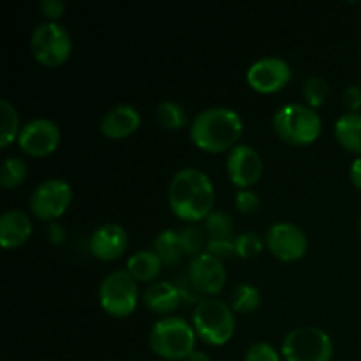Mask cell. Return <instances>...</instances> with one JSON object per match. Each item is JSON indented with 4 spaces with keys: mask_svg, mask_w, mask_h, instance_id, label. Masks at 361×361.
<instances>
[{
    "mask_svg": "<svg viewBox=\"0 0 361 361\" xmlns=\"http://www.w3.org/2000/svg\"><path fill=\"white\" fill-rule=\"evenodd\" d=\"M264 242H267L268 250L284 263L302 259L309 249V240H307L305 231L295 222L288 221L271 224L267 231V236H264Z\"/></svg>",
    "mask_w": 361,
    "mask_h": 361,
    "instance_id": "30bf717a",
    "label": "cell"
},
{
    "mask_svg": "<svg viewBox=\"0 0 361 361\" xmlns=\"http://www.w3.org/2000/svg\"><path fill=\"white\" fill-rule=\"evenodd\" d=\"M73 201V189L62 178H48L39 183L34 190L28 204L34 217L39 221L55 222L62 217L71 207Z\"/></svg>",
    "mask_w": 361,
    "mask_h": 361,
    "instance_id": "9c48e42d",
    "label": "cell"
},
{
    "mask_svg": "<svg viewBox=\"0 0 361 361\" xmlns=\"http://www.w3.org/2000/svg\"><path fill=\"white\" fill-rule=\"evenodd\" d=\"M182 302V293L175 284L168 281L155 282L148 286L143 293V303L150 312L169 314L178 309Z\"/></svg>",
    "mask_w": 361,
    "mask_h": 361,
    "instance_id": "ac0fdd59",
    "label": "cell"
},
{
    "mask_svg": "<svg viewBox=\"0 0 361 361\" xmlns=\"http://www.w3.org/2000/svg\"><path fill=\"white\" fill-rule=\"evenodd\" d=\"M168 201L173 214L182 221H204L214 212V183L201 169L183 168L171 178Z\"/></svg>",
    "mask_w": 361,
    "mask_h": 361,
    "instance_id": "6da1fadb",
    "label": "cell"
},
{
    "mask_svg": "<svg viewBox=\"0 0 361 361\" xmlns=\"http://www.w3.org/2000/svg\"><path fill=\"white\" fill-rule=\"evenodd\" d=\"M157 122L168 130H180L187 126V113L180 102L162 101L155 109Z\"/></svg>",
    "mask_w": 361,
    "mask_h": 361,
    "instance_id": "d4e9b609",
    "label": "cell"
},
{
    "mask_svg": "<svg viewBox=\"0 0 361 361\" xmlns=\"http://www.w3.org/2000/svg\"><path fill=\"white\" fill-rule=\"evenodd\" d=\"M196 330L183 317L168 316L152 326L148 342L159 358L164 361L187 360L196 351Z\"/></svg>",
    "mask_w": 361,
    "mask_h": 361,
    "instance_id": "3957f363",
    "label": "cell"
},
{
    "mask_svg": "<svg viewBox=\"0 0 361 361\" xmlns=\"http://www.w3.org/2000/svg\"><path fill=\"white\" fill-rule=\"evenodd\" d=\"M204 231H207L208 242H233L236 238L233 235L235 222L233 217L224 210H214L204 219Z\"/></svg>",
    "mask_w": 361,
    "mask_h": 361,
    "instance_id": "7402d4cb",
    "label": "cell"
},
{
    "mask_svg": "<svg viewBox=\"0 0 361 361\" xmlns=\"http://www.w3.org/2000/svg\"><path fill=\"white\" fill-rule=\"evenodd\" d=\"M185 361H212V356L204 351H194Z\"/></svg>",
    "mask_w": 361,
    "mask_h": 361,
    "instance_id": "d590c367",
    "label": "cell"
},
{
    "mask_svg": "<svg viewBox=\"0 0 361 361\" xmlns=\"http://www.w3.org/2000/svg\"><path fill=\"white\" fill-rule=\"evenodd\" d=\"M73 51V39L63 25L56 21H42L30 35V53L39 63L56 67L67 62Z\"/></svg>",
    "mask_w": 361,
    "mask_h": 361,
    "instance_id": "8992f818",
    "label": "cell"
},
{
    "mask_svg": "<svg viewBox=\"0 0 361 361\" xmlns=\"http://www.w3.org/2000/svg\"><path fill=\"white\" fill-rule=\"evenodd\" d=\"M27 175L28 166L23 157H18V155L7 157L0 168V185L4 189H16L27 180Z\"/></svg>",
    "mask_w": 361,
    "mask_h": 361,
    "instance_id": "cb8c5ba5",
    "label": "cell"
},
{
    "mask_svg": "<svg viewBox=\"0 0 361 361\" xmlns=\"http://www.w3.org/2000/svg\"><path fill=\"white\" fill-rule=\"evenodd\" d=\"M189 281L197 293L215 296L224 289L228 271L222 259L210 252H203L190 259Z\"/></svg>",
    "mask_w": 361,
    "mask_h": 361,
    "instance_id": "5bb4252c",
    "label": "cell"
},
{
    "mask_svg": "<svg viewBox=\"0 0 361 361\" xmlns=\"http://www.w3.org/2000/svg\"><path fill=\"white\" fill-rule=\"evenodd\" d=\"M32 235V221L27 212L7 210L0 217V243L4 249H18Z\"/></svg>",
    "mask_w": 361,
    "mask_h": 361,
    "instance_id": "e0dca14e",
    "label": "cell"
},
{
    "mask_svg": "<svg viewBox=\"0 0 361 361\" xmlns=\"http://www.w3.org/2000/svg\"><path fill=\"white\" fill-rule=\"evenodd\" d=\"M66 228H63L62 224H59V222H49L48 226V240L51 245H62L63 242H66Z\"/></svg>",
    "mask_w": 361,
    "mask_h": 361,
    "instance_id": "836d02e7",
    "label": "cell"
},
{
    "mask_svg": "<svg viewBox=\"0 0 361 361\" xmlns=\"http://www.w3.org/2000/svg\"><path fill=\"white\" fill-rule=\"evenodd\" d=\"M235 207L240 214L252 215L259 210L261 200L254 190L250 189H240L235 196Z\"/></svg>",
    "mask_w": 361,
    "mask_h": 361,
    "instance_id": "f546056e",
    "label": "cell"
},
{
    "mask_svg": "<svg viewBox=\"0 0 361 361\" xmlns=\"http://www.w3.org/2000/svg\"><path fill=\"white\" fill-rule=\"evenodd\" d=\"M264 243H267L264 238H261L257 233H242L235 238V252L236 256L243 257V259H250V257H256L263 252Z\"/></svg>",
    "mask_w": 361,
    "mask_h": 361,
    "instance_id": "f1b7e54d",
    "label": "cell"
},
{
    "mask_svg": "<svg viewBox=\"0 0 361 361\" xmlns=\"http://www.w3.org/2000/svg\"><path fill=\"white\" fill-rule=\"evenodd\" d=\"M162 264L154 250H137L127 259V271L136 282H150L161 274Z\"/></svg>",
    "mask_w": 361,
    "mask_h": 361,
    "instance_id": "d6986e66",
    "label": "cell"
},
{
    "mask_svg": "<svg viewBox=\"0 0 361 361\" xmlns=\"http://www.w3.org/2000/svg\"><path fill=\"white\" fill-rule=\"evenodd\" d=\"M137 302H140L137 282L127 270L111 271L99 286V303L109 316H130L136 310Z\"/></svg>",
    "mask_w": 361,
    "mask_h": 361,
    "instance_id": "ba28073f",
    "label": "cell"
},
{
    "mask_svg": "<svg viewBox=\"0 0 361 361\" xmlns=\"http://www.w3.org/2000/svg\"><path fill=\"white\" fill-rule=\"evenodd\" d=\"M39 9L42 11L46 18H49V21H56L66 13V4L62 0H42L39 4Z\"/></svg>",
    "mask_w": 361,
    "mask_h": 361,
    "instance_id": "d6a6232c",
    "label": "cell"
},
{
    "mask_svg": "<svg viewBox=\"0 0 361 361\" xmlns=\"http://www.w3.org/2000/svg\"><path fill=\"white\" fill-rule=\"evenodd\" d=\"M180 233V242H182V249L185 256H200L203 254V249H207L208 236L204 228L200 226H185Z\"/></svg>",
    "mask_w": 361,
    "mask_h": 361,
    "instance_id": "4316f807",
    "label": "cell"
},
{
    "mask_svg": "<svg viewBox=\"0 0 361 361\" xmlns=\"http://www.w3.org/2000/svg\"><path fill=\"white\" fill-rule=\"evenodd\" d=\"M0 120H2V129H0V148H7L14 140L20 136V116L16 108L9 102V99H0Z\"/></svg>",
    "mask_w": 361,
    "mask_h": 361,
    "instance_id": "603a6c76",
    "label": "cell"
},
{
    "mask_svg": "<svg viewBox=\"0 0 361 361\" xmlns=\"http://www.w3.org/2000/svg\"><path fill=\"white\" fill-rule=\"evenodd\" d=\"M243 361H281V355L274 345L267 342H256L247 349Z\"/></svg>",
    "mask_w": 361,
    "mask_h": 361,
    "instance_id": "4dcf8cb0",
    "label": "cell"
},
{
    "mask_svg": "<svg viewBox=\"0 0 361 361\" xmlns=\"http://www.w3.org/2000/svg\"><path fill=\"white\" fill-rule=\"evenodd\" d=\"M286 361H331L334 342L317 326H300L289 331L282 341Z\"/></svg>",
    "mask_w": 361,
    "mask_h": 361,
    "instance_id": "52a82bcc",
    "label": "cell"
},
{
    "mask_svg": "<svg viewBox=\"0 0 361 361\" xmlns=\"http://www.w3.org/2000/svg\"><path fill=\"white\" fill-rule=\"evenodd\" d=\"M226 173L233 185L238 189H250L263 175L261 155L249 145H236L226 159Z\"/></svg>",
    "mask_w": 361,
    "mask_h": 361,
    "instance_id": "4fadbf2b",
    "label": "cell"
},
{
    "mask_svg": "<svg viewBox=\"0 0 361 361\" xmlns=\"http://www.w3.org/2000/svg\"><path fill=\"white\" fill-rule=\"evenodd\" d=\"M127 245H129V235L116 222H106L99 226L92 233L90 242H88L92 256L101 261L118 259L127 250Z\"/></svg>",
    "mask_w": 361,
    "mask_h": 361,
    "instance_id": "9a60e30c",
    "label": "cell"
},
{
    "mask_svg": "<svg viewBox=\"0 0 361 361\" xmlns=\"http://www.w3.org/2000/svg\"><path fill=\"white\" fill-rule=\"evenodd\" d=\"M342 102L349 113H358L361 109V87L349 85L342 94Z\"/></svg>",
    "mask_w": 361,
    "mask_h": 361,
    "instance_id": "1f68e13d",
    "label": "cell"
},
{
    "mask_svg": "<svg viewBox=\"0 0 361 361\" xmlns=\"http://www.w3.org/2000/svg\"><path fill=\"white\" fill-rule=\"evenodd\" d=\"M154 252L161 257L164 264H176L183 254L182 242H180V233L175 229H164L159 233L154 240Z\"/></svg>",
    "mask_w": 361,
    "mask_h": 361,
    "instance_id": "44dd1931",
    "label": "cell"
},
{
    "mask_svg": "<svg viewBox=\"0 0 361 361\" xmlns=\"http://www.w3.org/2000/svg\"><path fill=\"white\" fill-rule=\"evenodd\" d=\"M335 137L348 152L361 157V115L360 113H344L335 122Z\"/></svg>",
    "mask_w": 361,
    "mask_h": 361,
    "instance_id": "ffe728a7",
    "label": "cell"
},
{
    "mask_svg": "<svg viewBox=\"0 0 361 361\" xmlns=\"http://www.w3.org/2000/svg\"><path fill=\"white\" fill-rule=\"evenodd\" d=\"M328 95H330V87L323 78L312 76L303 83V97H305L307 106L312 109L321 108L326 102Z\"/></svg>",
    "mask_w": 361,
    "mask_h": 361,
    "instance_id": "83f0119b",
    "label": "cell"
},
{
    "mask_svg": "<svg viewBox=\"0 0 361 361\" xmlns=\"http://www.w3.org/2000/svg\"><path fill=\"white\" fill-rule=\"evenodd\" d=\"M291 80V66L281 56H263L247 69V83L259 94H275Z\"/></svg>",
    "mask_w": 361,
    "mask_h": 361,
    "instance_id": "7c38bea8",
    "label": "cell"
},
{
    "mask_svg": "<svg viewBox=\"0 0 361 361\" xmlns=\"http://www.w3.org/2000/svg\"><path fill=\"white\" fill-rule=\"evenodd\" d=\"M16 141L23 154L30 157H48L59 148L60 129L53 120L34 118L21 127Z\"/></svg>",
    "mask_w": 361,
    "mask_h": 361,
    "instance_id": "8fae6325",
    "label": "cell"
},
{
    "mask_svg": "<svg viewBox=\"0 0 361 361\" xmlns=\"http://www.w3.org/2000/svg\"><path fill=\"white\" fill-rule=\"evenodd\" d=\"M243 134V120L235 109L224 106L207 108L196 115L189 129L190 141L208 154L235 148Z\"/></svg>",
    "mask_w": 361,
    "mask_h": 361,
    "instance_id": "7a4b0ae2",
    "label": "cell"
},
{
    "mask_svg": "<svg viewBox=\"0 0 361 361\" xmlns=\"http://www.w3.org/2000/svg\"><path fill=\"white\" fill-rule=\"evenodd\" d=\"M271 126L282 141L295 147L312 145L323 130L319 113L307 104L282 106L274 113Z\"/></svg>",
    "mask_w": 361,
    "mask_h": 361,
    "instance_id": "277c9868",
    "label": "cell"
},
{
    "mask_svg": "<svg viewBox=\"0 0 361 361\" xmlns=\"http://www.w3.org/2000/svg\"><path fill=\"white\" fill-rule=\"evenodd\" d=\"M141 126V115L134 106L116 104L109 108L101 118V133L109 140H123L136 133Z\"/></svg>",
    "mask_w": 361,
    "mask_h": 361,
    "instance_id": "2e32d148",
    "label": "cell"
},
{
    "mask_svg": "<svg viewBox=\"0 0 361 361\" xmlns=\"http://www.w3.org/2000/svg\"><path fill=\"white\" fill-rule=\"evenodd\" d=\"M192 326L203 342L217 348L224 345L235 335V310L222 300H200L192 312Z\"/></svg>",
    "mask_w": 361,
    "mask_h": 361,
    "instance_id": "5b68a950",
    "label": "cell"
},
{
    "mask_svg": "<svg viewBox=\"0 0 361 361\" xmlns=\"http://www.w3.org/2000/svg\"><path fill=\"white\" fill-rule=\"evenodd\" d=\"M358 233H360V238H361V215H360V221H358Z\"/></svg>",
    "mask_w": 361,
    "mask_h": 361,
    "instance_id": "8d00e7d4",
    "label": "cell"
},
{
    "mask_svg": "<svg viewBox=\"0 0 361 361\" xmlns=\"http://www.w3.org/2000/svg\"><path fill=\"white\" fill-rule=\"evenodd\" d=\"M261 303L259 289L250 284H240L231 293V309L238 314H250Z\"/></svg>",
    "mask_w": 361,
    "mask_h": 361,
    "instance_id": "484cf974",
    "label": "cell"
},
{
    "mask_svg": "<svg viewBox=\"0 0 361 361\" xmlns=\"http://www.w3.org/2000/svg\"><path fill=\"white\" fill-rule=\"evenodd\" d=\"M349 176H351V182L355 183L356 189L361 190V157L355 159L349 169Z\"/></svg>",
    "mask_w": 361,
    "mask_h": 361,
    "instance_id": "e575fe53",
    "label": "cell"
}]
</instances>
